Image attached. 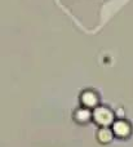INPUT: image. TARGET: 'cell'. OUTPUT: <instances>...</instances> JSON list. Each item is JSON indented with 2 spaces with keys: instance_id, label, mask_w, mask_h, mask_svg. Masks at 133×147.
Wrapping results in <instances>:
<instances>
[{
  "instance_id": "obj_1",
  "label": "cell",
  "mask_w": 133,
  "mask_h": 147,
  "mask_svg": "<svg viewBox=\"0 0 133 147\" xmlns=\"http://www.w3.org/2000/svg\"><path fill=\"white\" fill-rule=\"evenodd\" d=\"M93 121L101 128H107L114 124L115 115L109 107L97 106L96 109H93Z\"/></svg>"
},
{
  "instance_id": "obj_2",
  "label": "cell",
  "mask_w": 133,
  "mask_h": 147,
  "mask_svg": "<svg viewBox=\"0 0 133 147\" xmlns=\"http://www.w3.org/2000/svg\"><path fill=\"white\" fill-rule=\"evenodd\" d=\"M111 129L114 132V136L118 138H128L132 133V127L127 120H115L111 125Z\"/></svg>"
},
{
  "instance_id": "obj_3",
  "label": "cell",
  "mask_w": 133,
  "mask_h": 147,
  "mask_svg": "<svg viewBox=\"0 0 133 147\" xmlns=\"http://www.w3.org/2000/svg\"><path fill=\"white\" fill-rule=\"evenodd\" d=\"M80 102H82L83 107H87V109H96L98 106V102H100V98H98L97 93L93 90H84L80 96Z\"/></svg>"
},
{
  "instance_id": "obj_4",
  "label": "cell",
  "mask_w": 133,
  "mask_h": 147,
  "mask_svg": "<svg viewBox=\"0 0 133 147\" xmlns=\"http://www.w3.org/2000/svg\"><path fill=\"white\" fill-rule=\"evenodd\" d=\"M74 119L79 124H85V123L90 121L93 119V112H90L89 109H87V107H80L75 111Z\"/></svg>"
},
{
  "instance_id": "obj_5",
  "label": "cell",
  "mask_w": 133,
  "mask_h": 147,
  "mask_svg": "<svg viewBox=\"0 0 133 147\" xmlns=\"http://www.w3.org/2000/svg\"><path fill=\"white\" fill-rule=\"evenodd\" d=\"M114 137H115V136H114L113 129H109V128H100V130H98V133H97V140L100 141L101 143H103V145L110 143Z\"/></svg>"
}]
</instances>
